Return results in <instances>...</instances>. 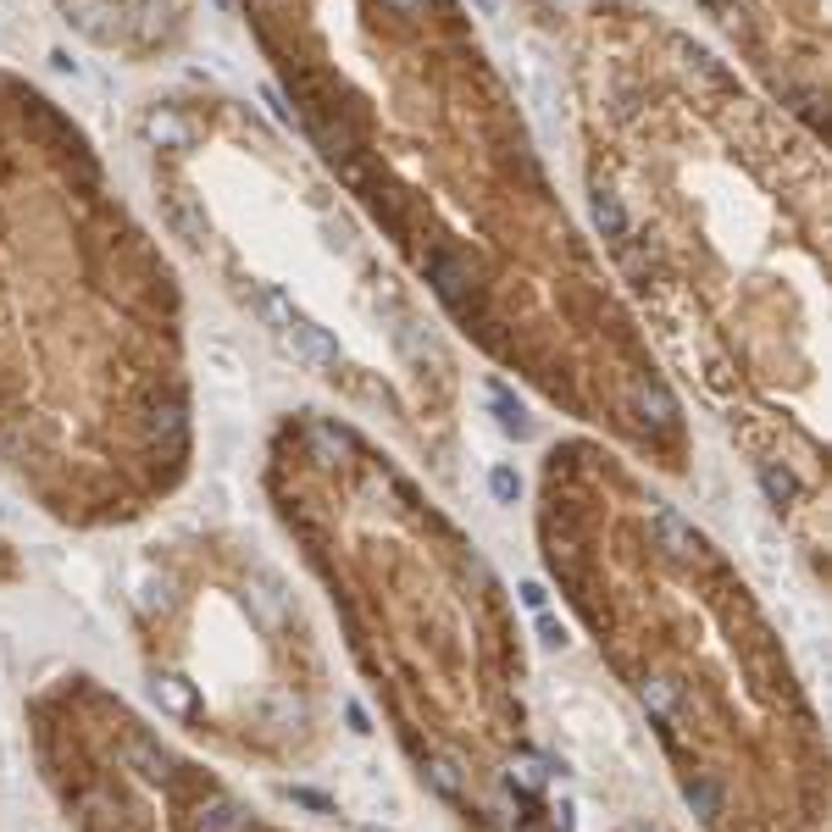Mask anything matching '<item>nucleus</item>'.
I'll return each instance as SVG.
<instances>
[{
	"label": "nucleus",
	"instance_id": "1",
	"mask_svg": "<svg viewBox=\"0 0 832 832\" xmlns=\"http://www.w3.org/2000/svg\"><path fill=\"white\" fill-rule=\"evenodd\" d=\"M278 61L289 123L405 244L434 300L571 416L683 455L672 394L566 233L506 83L444 0H244Z\"/></svg>",
	"mask_w": 832,
	"mask_h": 832
},
{
	"label": "nucleus",
	"instance_id": "2",
	"mask_svg": "<svg viewBox=\"0 0 832 832\" xmlns=\"http://www.w3.org/2000/svg\"><path fill=\"white\" fill-rule=\"evenodd\" d=\"M589 217L660 339L727 411L761 494L816 522V161L683 34L594 45Z\"/></svg>",
	"mask_w": 832,
	"mask_h": 832
},
{
	"label": "nucleus",
	"instance_id": "3",
	"mask_svg": "<svg viewBox=\"0 0 832 832\" xmlns=\"http://www.w3.org/2000/svg\"><path fill=\"white\" fill-rule=\"evenodd\" d=\"M0 455L61 517H128L195 455L178 289L83 128L0 72Z\"/></svg>",
	"mask_w": 832,
	"mask_h": 832
},
{
	"label": "nucleus",
	"instance_id": "5",
	"mask_svg": "<svg viewBox=\"0 0 832 832\" xmlns=\"http://www.w3.org/2000/svg\"><path fill=\"white\" fill-rule=\"evenodd\" d=\"M539 533L561 594L616 644L644 716L678 755L683 805L721 832L810 821L816 783L794 761L810 721L783 644L743 611L710 539L589 444L550 455Z\"/></svg>",
	"mask_w": 832,
	"mask_h": 832
},
{
	"label": "nucleus",
	"instance_id": "6",
	"mask_svg": "<svg viewBox=\"0 0 832 832\" xmlns=\"http://www.w3.org/2000/svg\"><path fill=\"white\" fill-rule=\"evenodd\" d=\"M700 7L716 12L772 67L783 106L810 134H821L827 128V90L810 72V61H816V0H700Z\"/></svg>",
	"mask_w": 832,
	"mask_h": 832
},
{
	"label": "nucleus",
	"instance_id": "4",
	"mask_svg": "<svg viewBox=\"0 0 832 832\" xmlns=\"http://www.w3.org/2000/svg\"><path fill=\"white\" fill-rule=\"evenodd\" d=\"M278 511L333 577L345 633L405 716L416 766L472 832H571L555 761L522 732L517 638L488 561L350 423H284Z\"/></svg>",
	"mask_w": 832,
	"mask_h": 832
}]
</instances>
